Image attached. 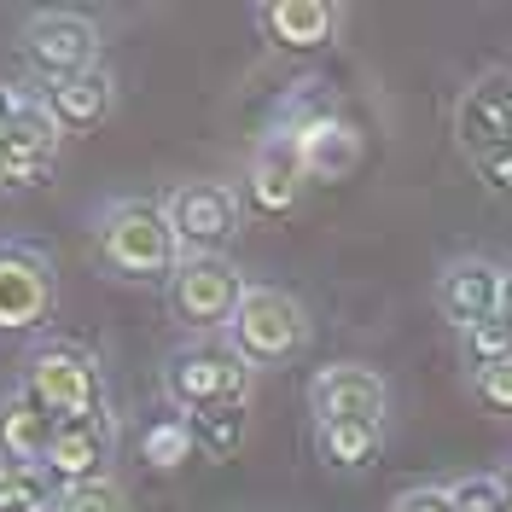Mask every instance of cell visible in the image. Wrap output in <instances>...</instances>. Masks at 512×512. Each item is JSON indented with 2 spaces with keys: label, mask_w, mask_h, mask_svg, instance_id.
<instances>
[{
  "label": "cell",
  "mask_w": 512,
  "mask_h": 512,
  "mask_svg": "<svg viewBox=\"0 0 512 512\" xmlns=\"http://www.w3.org/2000/svg\"><path fill=\"white\" fill-rule=\"evenodd\" d=\"M18 390H24L53 425L105 414V373H99V355L88 350V344H70V338H41V344L24 355Z\"/></svg>",
  "instance_id": "obj_1"
},
{
  "label": "cell",
  "mask_w": 512,
  "mask_h": 512,
  "mask_svg": "<svg viewBox=\"0 0 512 512\" xmlns=\"http://www.w3.org/2000/svg\"><path fill=\"white\" fill-rule=\"evenodd\" d=\"M256 367L233 350L227 338H192L163 361V396L175 414H204V408H245L251 402Z\"/></svg>",
  "instance_id": "obj_2"
},
{
  "label": "cell",
  "mask_w": 512,
  "mask_h": 512,
  "mask_svg": "<svg viewBox=\"0 0 512 512\" xmlns=\"http://www.w3.org/2000/svg\"><path fill=\"white\" fill-rule=\"evenodd\" d=\"M99 256L117 280H169L181 245L169 233V216L152 198H117L99 216Z\"/></svg>",
  "instance_id": "obj_3"
},
{
  "label": "cell",
  "mask_w": 512,
  "mask_h": 512,
  "mask_svg": "<svg viewBox=\"0 0 512 512\" xmlns=\"http://www.w3.org/2000/svg\"><path fill=\"white\" fill-rule=\"evenodd\" d=\"M227 344L251 367H280L309 350V309L286 286H245L239 309L227 320Z\"/></svg>",
  "instance_id": "obj_4"
},
{
  "label": "cell",
  "mask_w": 512,
  "mask_h": 512,
  "mask_svg": "<svg viewBox=\"0 0 512 512\" xmlns=\"http://www.w3.org/2000/svg\"><path fill=\"white\" fill-rule=\"evenodd\" d=\"M163 286H169V315L204 338V332H227V320L245 297V274L227 256H181Z\"/></svg>",
  "instance_id": "obj_5"
},
{
  "label": "cell",
  "mask_w": 512,
  "mask_h": 512,
  "mask_svg": "<svg viewBox=\"0 0 512 512\" xmlns=\"http://www.w3.org/2000/svg\"><path fill=\"white\" fill-rule=\"evenodd\" d=\"M163 216L181 256H222V245L239 233V192L222 181H181L163 198Z\"/></svg>",
  "instance_id": "obj_6"
},
{
  "label": "cell",
  "mask_w": 512,
  "mask_h": 512,
  "mask_svg": "<svg viewBox=\"0 0 512 512\" xmlns=\"http://www.w3.org/2000/svg\"><path fill=\"white\" fill-rule=\"evenodd\" d=\"M24 59H30V70L47 88L99 70L94 18H82V12H35L30 24H24Z\"/></svg>",
  "instance_id": "obj_7"
},
{
  "label": "cell",
  "mask_w": 512,
  "mask_h": 512,
  "mask_svg": "<svg viewBox=\"0 0 512 512\" xmlns=\"http://www.w3.org/2000/svg\"><path fill=\"white\" fill-rule=\"evenodd\" d=\"M59 140L64 128L53 117L47 94H18V111H12V128L0 140V192H24L41 187L47 169L59 158Z\"/></svg>",
  "instance_id": "obj_8"
},
{
  "label": "cell",
  "mask_w": 512,
  "mask_h": 512,
  "mask_svg": "<svg viewBox=\"0 0 512 512\" xmlns=\"http://www.w3.org/2000/svg\"><path fill=\"white\" fill-rule=\"evenodd\" d=\"M309 414L315 425H384L390 384L367 361H332L309 379Z\"/></svg>",
  "instance_id": "obj_9"
},
{
  "label": "cell",
  "mask_w": 512,
  "mask_h": 512,
  "mask_svg": "<svg viewBox=\"0 0 512 512\" xmlns=\"http://www.w3.org/2000/svg\"><path fill=\"white\" fill-rule=\"evenodd\" d=\"M53 262L35 245H0V332H41L53 320Z\"/></svg>",
  "instance_id": "obj_10"
},
{
  "label": "cell",
  "mask_w": 512,
  "mask_h": 512,
  "mask_svg": "<svg viewBox=\"0 0 512 512\" xmlns=\"http://www.w3.org/2000/svg\"><path fill=\"white\" fill-rule=\"evenodd\" d=\"M286 134H291V146H297L303 175H309V181H320V187H332V181H350L355 163H361V128H355L344 111H332V105L291 117Z\"/></svg>",
  "instance_id": "obj_11"
},
{
  "label": "cell",
  "mask_w": 512,
  "mask_h": 512,
  "mask_svg": "<svg viewBox=\"0 0 512 512\" xmlns=\"http://www.w3.org/2000/svg\"><path fill=\"white\" fill-rule=\"evenodd\" d=\"M454 134L466 146V158H501L512 152V70H489L478 76L460 105H454Z\"/></svg>",
  "instance_id": "obj_12"
},
{
  "label": "cell",
  "mask_w": 512,
  "mask_h": 512,
  "mask_svg": "<svg viewBox=\"0 0 512 512\" xmlns=\"http://www.w3.org/2000/svg\"><path fill=\"white\" fill-rule=\"evenodd\" d=\"M501 286H507L501 262H489V256H454L437 274V309H443V320L454 332H472V326L501 315Z\"/></svg>",
  "instance_id": "obj_13"
},
{
  "label": "cell",
  "mask_w": 512,
  "mask_h": 512,
  "mask_svg": "<svg viewBox=\"0 0 512 512\" xmlns=\"http://www.w3.org/2000/svg\"><path fill=\"white\" fill-rule=\"evenodd\" d=\"M303 187H309V175H303V163H297L291 134L286 128H268L262 146H256V158H251V175H245L251 210L256 216H291L297 198H303Z\"/></svg>",
  "instance_id": "obj_14"
},
{
  "label": "cell",
  "mask_w": 512,
  "mask_h": 512,
  "mask_svg": "<svg viewBox=\"0 0 512 512\" xmlns=\"http://www.w3.org/2000/svg\"><path fill=\"white\" fill-rule=\"evenodd\" d=\"M111 448H117V425H111V414L64 419V425H53V443H47V472H53L59 489L94 483V478H105V466H111Z\"/></svg>",
  "instance_id": "obj_15"
},
{
  "label": "cell",
  "mask_w": 512,
  "mask_h": 512,
  "mask_svg": "<svg viewBox=\"0 0 512 512\" xmlns=\"http://www.w3.org/2000/svg\"><path fill=\"white\" fill-rule=\"evenodd\" d=\"M256 24L280 53H320L338 30V6L332 0H268L256 6Z\"/></svg>",
  "instance_id": "obj_16"
},
{
  "label": "cell",
  "mask_w": 512,
  "mask_h": 512,
  "mask_svg": "<svg viewBox=\"0 0 512 512\" xmlns=\"http://www.w3.org/2000/svg\"><path fill=\"white\" fill-rule=\"evenodd\" d=\"M47 443H53V419L12 384L0 396V454L18 466H47Z\"/></svg>",
  "instance_id": "obj_17"
},
{
  "label": "cell",
  "mask_w": 512,
  "mask_h": 512,
  "mask_svg": "<svg viewBox=\"0 0 512 512\" xmlns=\"http://www.w3.org/2000/svg\"><path fill=\"white\" fill-rule=\"evenodd\" d=\"M47 105H53L59 128L82 134V128H99L105 117H111L117 88H111L105 70H88V76H70V82H59V88H47Z\"/></svg>",
  "instance_id": "obj_18"
},
{
  "label": "cell",
  "mask_w": 512,
  "mask_h": 512,
  "mask_svg": "<svg viewBox=\"0 0 512 512\" xmlns=\"http://www.w3.org/2000/svg\"><path fill=\"white\" fill-rule=\"evenodd\" d=\"M384 448V425H315V454L332 472H367Z\"/></svg>",
  "instance_id": "obj_19"
},
{
  "label": "cell",
  "mask_w": 512,
  "mask_h": 512,
  "mask_svg": "<svg viewBox=\"0 0 512 512\" xmlns=\"http://www.w3.org/2000/svg\"><path fill=\"white\" fill-rule=\"evenodd\" d=\"M59 495L47 466H18L0 454V512H59Z\"/></svg>",
  "instance_id": "obj_20"
},
{
  "label": "cell",
  "mask_w": 512,
  "mask_h": 512,
  "mask_svg": "<svg viewBox=\"0 0 512 512\" xmlns=\"http://www.w3.org/2000/svg\"><path fill=\"white\" fill-rule=\"evenodd\" d=\"M198 443H192V425L187 414H169V419H152L146 431H140V460L152 466V472H181Z\"/></svg>",
  "instance_id": "obj_21"
},
{
  "label": "cell",
  "mask_w": 512,
  "mask_h": 512,
  "mask_svg": "<svg viewBox=\"0 0 512 512\" xmlns=\"http://www.w3.org/2000/svg\"><path fill=\"white\" fill-rule=\"evenodd\" d=\"M187 425L204 460H233L245 448V408H204V414H187Z\"/></svg>",
  "instance_id": "obj_22"
},
{
  "label": "cell",
  "mask_w": 512,
  "mask_h": 512,
  "mask_svg": "<svg viewBox=\"0 0 512 512\" xmlns=\"http://www.w3.org/2000/svg\"><path fill=\"white\" fill-rule=\"evenodd\" d=\"M460 355L472 361V373H489V367H507L512 361V320H483L472 332H460Z\"/></svg>",
  "instance_id": "obj_23"
},
{
  "label": "cell",
  "mask_w": 512,
  "mask_h": 512,
  "mask_svg": "<svg viewBox=\"0 0 512 512\" xmlns=\"http://www.w3.org/2000/svg\"><path fill=\"white\" fill-rule=\"evenodd\" d=\"M454 495V512H507V489L495 472H472V478H454L448 483Z\"/></svg>",
  "instance_id": "obj_24"
},
{
  "label": "cell",
  "mask_w": 512,
  "mask_h": 512,
  "mask_svg": "<svg viewBox=\"0 0 512 512\" xmlns=\"http://www.w3.org/2000/svg\"><path fill=\"white\" fill-rule=\"evenodd\" d=\"M59 512H123V489L111 478H94V483H76L59 495Z\"/></svg>",
  "instance_id": "obj_25"
},
{
  "label": "cell",
  "mask_w": 512,
  "mask_h": 512,
  "mask_svg": "<svg viewBox=\"0 0 512 512\" xmlns=\"http://www.w3.org/2000/svg\"><path fill=\"white\" fill-rule=\"evenodd\" d=\"M472 390H478L483 408L512 414V361H507V367H489V373H472Z\"/></svg>",
  "instance_id": "obj_26"
},
{
  "label": "cell",
  "mask_w": 512,
  "mask_h": 512,
  "mask_svg": "<svg viewBox=\"0 0 512 512\" xmlns=\"http://www.w3.org/2000/svg\"><path fill=\"white\" fill-rule=\"evenodd\" d=\"M390 512H454V495L437 489V483H419V489H408V495H396Z\"/></svg>",
  "instance_id": "obj_27"
},
{
  "label": "cell",
  "mask_w": 512,
  "mask_h": 512,
  "mask_svg": "<svg viewBox=\"0 0 512 512\" xmlns=\"http://www.w3.org/2000/svg\"><path fill=\"white\" fill-rule=\"evenodd\" d=\"M478 175L489 192H507L512 198V152H501V158H478Z\"/></svg>",
  "instance_id": "obj_28"
},
{
  "label": "cell",
  "mask_w": 512,
  "mask_h": 512,
  "mask_svg": "<svg viewBox=\"0 0 512 512\" xmlns=\"http://www.w3.org/2000/svg\"><path fill=\"white\" fill-rule=\"evenodd\" d=\"M12 111H18V94L0 82V140H6V128H12Z\"/></svg>",
  "instance_id": "obj_29"
},
{
  "label": "cell",
  "mask_w": 512,
  "mask_h": 512,
  "mask_svg": "<svg viewBox=\"0 0 512 512\" xmlns=\"http://www.w3.org/2000/svg\"><path fill=\"white\" fill-rule=\"evenodd\" d=\"M501 320H512V268H507V286H501Z\"/></svg>",
  "instance_id": "obj_30"
},
{
  "label": "cell",
  "mask_w": 512,
  "mask_h": 512,
  "mask_svg": "<svg viewBox=\"0 0 512 512\" xmlns=\"http://www.w3.org/2000/svg\"><path fill=\"white\" fill-rule=\"evenodd\" d=\"M495 478H501V489H507V507H512V460L501 466V472H495Z\"/></svg>",
  "instance_id": "obj_31"
}]
</instances>
